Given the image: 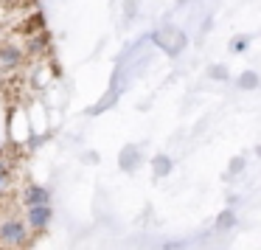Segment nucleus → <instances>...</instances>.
Masks as SVG:
<instances>
[{
    "label": "nucleus",
    "instance_id": "1",
    "mask_svg": "<svg viewBox=\"0 0 261 250\" xmlns=\"http://www.w3.org/2000/svg\"><path fill=\"white\" fill-rule=\"evenodd\" d=\"M29 239H31V228L23 219H14V216L0 219V247L3 250H20L29 244Z\"/></svg>",
    "mask_w": 261,
    "mask_h": 250
},
{
    "label": "nucleus",
    "instance_id": "2",
    "mask_svg": "<svg viewBox=\"0 0 261 250\" xmlns=\"http://www.w3.org/2000/svg\"><path fill=\"white\" fill-rule=\"evenodd\" d=\"M25 57H29V54H25L23 42H14V40L0 42V70H3V73H14V70L25 62Z\"/></svg>",
    "mask_w": 261,
    "mask_h": 250
},
{
    "label": "nucleus",
    "instance_id": "3",
    "mask_svg": "<svg viewBox=\"0 0 261 250\" xmlns=\"http://www.w3.org/2000/svg\"><path fill=\"white\" fill-rule=\"evenodd\" d=\"M51 222V205H31L25 208V225L31 231H45Z\"/></svg>",
    "mask_w": 261,
    "mask_h": 250
},
{
    "label": "nucleus",
    "instance_id": "4",
    "mask_svg": "<svg viewBox=\"0 0 261 250\" xmlns=\"http://www.w3.org/2000/svg\"><path fill=\"white\" fill-rule=\"evenodd\" d=\"M48 191L42 186H25V191H23V203H25V208H31V205H48Z\"/></svg>",
    "mask_w": 261,
    "mask_h": 250
},
{
    "label": "nucleus",
    "instance_id": "5",
    "mask_svg": "<svg viewBox=\"0 0 261 250\" xmlns=\"http://www.w3.org/2000/svg\"><path fill=\"white\" fill-rule=\"evenodd\" d=\"M135 160H138V152H135V149H129V152L121 155V163H124V169H135Z\"/></svg>",
    "mask_w": 261,
    "mask_h": 250
},
{
    "label": "nucleus",
    "instance_id": "6",
    "mask_svg": "<svg viewBox=\"0 0 261 250\" xmlns=\"http://www.w3.org/2000/svg\"><path fill=\"white\" fill-rule=\"evenodd\" d=\"M154 163H158V166H154V171H158V174H166V171H169V158H158Z\"/></svg>",
    "mask_w": 261,
    "mask_h": 250
},
{
    "label": "nucleus",
    "instance_id": "7",
    "mask_svg": "<svg viewBox=\"0 0 261 250\" xmlns=\"http://www.w3.org/2000/svg\"><path fill=\"white\" fill-rule=\"evenodd\" d=\"M242 85H244V87H253V85H255V79H253V73H247V79H242Z\"/></svg>",
    "mask_w": 261,
    "mask_h": 250
}]
</instances>
